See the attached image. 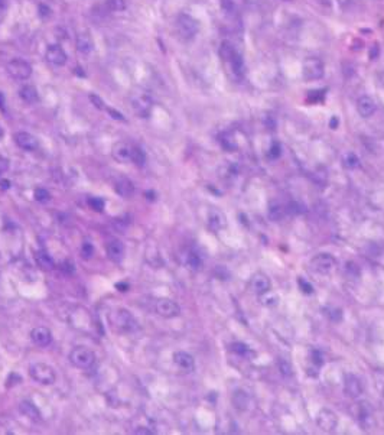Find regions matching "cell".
I'll use <instances>...</instances> for the list:
<instances>
[{
    "instance_id": "83f0119b",
    "label": "cell",
    "mask_w": 384,
    "mask_h": 435,
    "mask_svg": "<svg viewBox=\"0 0 384 435\" xmlns=\"http://www.w3.org/2000/svg\"><path fill=\"white\" fill-rule=\"evenodd\" d=\"M235 55H237V51L232 47V44H230L228 40L221 42V45H220V57H221V60L224 61V62L230 64Z\"/></svg>"
},
{
    "instance_id": "d590c367",
    "label": "cell",
    "mask_w": 384,
    "mask_h": 435,
    "mask_svg": "<svg viewBox=\"0 0 384 435\" xmlns=\"http://www.w3.org/2000/svg\"><path fill=\"white\" fill-rule=\"evenodd\" d=\"M35 200L39 202H48L51 200V194L45 188H36L35 190Z\"/></svg>"
},
{
    "instance_id": "4fadbf2b",
    "label": "cell",
    "mask_w": 384,
    "mask_h": 435,
    "mask_svg": "<svg viewBox=\"0 0 384 435\" xmlns=\"http://www.w3.org/2000/svg\"><path fill=\"white\" fill-rule=\"evenodd\" d=\"M15 142L23 151L32 152L38 148V139L33 135L28 133V132H18L15 135Z\"/></svg>"
},
{
    "instance_id": "f35d334b",
    "label": "cell",
    "mask_w": 384,
    "mask_h": 435,
    "mask_svg": "<svg viewBox=\"0 0 384 435\" xmlns=\"http://www.w3.org/2000/svg\"><path fill=\"white\" fill-rule=\"evenodd\" d=\"M81 254H82V257H84L85 260L91 259V257H92V254H94V247H92V244H91V243H84V244H82V247H81Z\"/></svg>"
},
{
    "instance_id": "7c38bea8",
    "label": "cell",
    "mask_w": 384,
    "mask_h": 435,
    "mask_svg": "<svg viewBox=\"0 0 384 435\" xmlns=\"http://www.w3.org/2000/svg\"><path fill=\"white\" fill-rule=\"evenodd\" d=\"M45 58L52 65L62 67L67 62V54H65V51L62 50V47H60V45H50L46 52H45Z\"/></svg>"
},
{
    "instance_id": "ba28073f",
    "label": "cell",
    "mask_w": 384,
    "mask_h": 435,
    "mask_svg": "<svg viewBox=\"0 0 384 435\" xmlns=\"http://www.w3.org/2000/svg\"><path fill=\"white\" fill-rule=\"evenodd\" d=\"M311 266L315 272L321 273V275H326L333 269L335 266V259L329 253H319L311 260Z\"/></svg>"
},
{
    "instance_id": "52a82bcc",
    "label": "cell",
    "mask_w": 384,
    "mask_h": 435,
    "mask_svg": "<svg viewBox=\"0 0 384 435\" xmlns=\"http://www.w3.org/2000/svg\"><path fill=\"white\" fill-rule=\"evenodd\" d=\"M8 72L16 80H26L32 74V67H30L29 62H26L25 60L16 58L8 64Z\"/></svg>"
},
{
    "instance_id": "836d02e7",
    "label": "cell",
    "mask_w": 384,
    "mask_h": 435,
    "mask_svg": "<svg viewBox=\"0 0 384 435\" xmlns=\"http://www.w3.org/2000/svg\"><path fill=\"white\" fill-rule=\"evenodd\" d=\"M104 5L111 12H121L126 9V0H104Z\"/></svg>"
},
{
    "instance_id": "1f68e13d",
    "label": "cell",
    "mask_w": 384,
    "mask_h": 435,
    "mask_svg": "<svg viewBox=\"0 0 384 435\" xmlns=\"http://www.w3.org/2000/svg\"><path fill=\"white\" fill-rule=\"evenodd\" d=\"M134 165L137 166H143L145 162H146V153L141 148H131V159H130Z\"/></svg>"
},
{
    "instance_id": "44dd1931",
    "label": "cell",
    "mask_w": 384,
    "mask_h": 435,
    "mask_svg": "<svg viewBox=\"0 0 384 435\" xmlns=\"http://www.w3.org/2000/svg\"><path fill=\"white\" fill-rule=\"evenodd\" d=\"M107 254L113 262H121L124 257V246L120 240H110L107 243Z\"/></svg>"
},
{
    "instance_id": "d6986e66",
    "label": "cell",
    "mask_w": 384,
    "mask_h": 435,
    "mask_svg": "<svg viewBox=\"0 0 384 435\" xmlns=\"http://www.w3.org/2000/svg\"><path fill=\"white\" fill-rule=\"evenodd\" d=\"M173 362L183 372H192L194 367H195L194 357L189 353H186V352H176L173 354Z\"/></svg>"
},
{
    "instance_id": "cb8c5ba5",
    "label": "cell",
    "mask_w": 384,
    "mask_h": 435,
    "mask_svg": "<svg viewBox=\"0 0 384 435\" xmlns=\"http://www.w3.org/2000/svg\"><path fill=\"white\" fill-rule=\"evenodd\" d=\"M19 411L26 418H29L30 421H40L39 409L29 401H22L19 404Z\"/></svg>"
},
{
    "instance_id": "9c48e42d",
    "label": "cell",
    "mask_w": 384,
    "mask_h": 435,
    "mask_svg": "<svg viewBox=\"0 0 384 435\" xmlns=\"http://www.w3.org/2000/svg\"><path fill=\"white\" fill-rule=\"evenodd\" d=\"M316 422H318V426L322 429V431H326V432H331L337 428L338 425V418L337 415L333 414L331 409H321L319 414H318V418H316Z\"/></svg>"
},
{
    "instance_id": "30bf717a",
    "label": "cell",
    "mask_w": 384,
    "mask_h": 435,
    "mask_svg": "<svg viewBox=\"0 0 384 435\" xmlns=\"http://www.w3.org/2000/svg\"><path fill=\"white\" fill-rule=\"evenodd\" d=\"M155 310L161 317H165V318H175L181 314L179 305L172 299H159L156 302Z\"/></svg>"
},
{
    "instance_id": "603a6c76",
    "label": "cell",
    "mask_w": 384,
    "mask_h": 435,
    "mask_svg": "<svg viewBox=\"0 0 384 435\" xmlns=\"http://www.w3.org/2000/svg\"><path fill=\"white\" fill-rule=\"evenodd\" d=\"M114 190L121 197L129 198V197H131L134 194V185H133V182L129 178H120L114 184Z\"/></svg>"
},
{
    "instance_id": "3957f363",
    "label": "cell",
    "mask_w": 384,
    "mask_h": 435,
    "mask_svg": "<svg viewBox=\"0 0 384 435\" xmlns=\"http://www.w3.org/2000/svg\"><path fill=\"white\" fill-rule=\"evenodd\" d=\"M30 377L40 384H52L57 380V374L50 364L35 363L29 367Z\"/></svg>"
},
{
    "instance_id": "4dcf8cb0",
    "label": "cell",
    "mask_w": 384,
    "mask_h": 435,
    "mask_svg": "<svg viewBox=\"0 0 384 435\" xmlns=\"http://www.w3.org/2000/svg\"><path fill=\"white\" fill-rule=\"evenodd\" d=\"M276 364H277V369H279L280 374H283L284 377H291L293 374V367L289 360H286V359H283V357H279Z\"/></svg>"
},
{
    "instance_id": "7402d4cb",
    "label": "cell",
    "mask_w": 384,
    "mask_h": 435,
    "mask_svg": "<svg viewBox=\"0 0 384 435\" xmlns=\"http://www.w3.org/2000/svg\"><path fill=\"white\" fill-rule=\"evenodd\" d=\"M94 50V40L91 38L90 33L81 32L77 36V51L81 54H90Z\"/></svg>"
},
{
    "instance_id": "ab89813d",
    "label": "cell",
    "mask_w": 384,
    "mask_h": 435,
    "mask_svg": "<svg viewBox=\"0 0 384 435\" xmlns=\"http://www.w3.org/2000/svg\"><path fill=\"white\" fill-rule=\"evenodd\" d=\"M298 283H299V288H301V291H302L303 293H312L313 292V286L311 285V283L308 282L306 279L299 278V279H298Z\"/></svg>"
},
{
    "instance_id": "7dc6e473",
    "label": "cell",
    "mask_w": 384,
    "mask_h": 435,
    "mask_svg": "<svg viewBox=\"0 0 384 435\" xmlns=\"http://www.w3.org/2000/svg\"><path fill=\"white\" fill-rule=\"evenodd\" d=\"M5 16H6V2L0 0V23L3 22Z\"/></svg>"
},
{
    "instance_id": "4316f807",
    "label": "cell",
    "mask_w": 384,
    "mask_h": 435,
    "mask_svg": "<svg viewBox=\"0 0 384 435\" xmlns=\"http://www.w3.org/2000/svg\"><path fill=\"white\" fill-rule=\"evenodd\" d=\"M286 214V208L283 207L282 204L279 202H270L269 204V210H267V215L272 222H280Z\"/></svg>"
},
{
    "instance_id": "bcb514c9",
    "label": "cell",
    "mask_w": 384,
    "mask_h": 435,
    "mask_svg": "<svg viewBox=\"0 0 384 435\" xmlns=\"http://www.w3.org/2000/svg\"><path fill=\"white\" fill-rule=\"evenodd\" d=\"M8 380H9V383H8V386H13V384L20 383V382H22V377H20L19 374L12 373L9 376V379H8Z\"/></svg>"
},
{
    "instance_id": "484cf974",
    "label": "cell",
    "mask_w": 384,
    "mask_h": 435,
    "mask_svg": "<svg viewBox=\"0 0 384 435\" xmlns=\"http://www.w3.org/2000/svg\"><path fill=\"white\" fill-rule=\"evenodd\" d=\"M19 97L25 103H28V104H33V103L39 100L38 91H36V89L33 85H23L19 90Z\"/></svg>"
},
{
    "instance_id": "ac0fdd59",
    "label": "cell",
    "mask_w": 384,
    "mask_h": 435,
    "mask_svg": "<svg viewBox=\"0 0 384 435\" xmlns=\"http://www.w3.org/2000/svg\"><path fill=\"white\" fill-rule=\"evenodd\" d=\"M250 285H252L253 291L257 293V295H264V293L270 292V286H272L269 278H267L266 275H263V273L254 275Z\"/></svg>"
},
{
    "instance_id": "74e56055",
    "label": "cell",
    "mask_w": 384,
    "mask_h": 435,
    "mask_svg": "<svg viewBox=\"0 0 384 435\" xmlns=\"http://www.w3.org/2000/svg\"><path fill=\"white\" fill-rule=\"evenodd\" d=\"M231 349L234 353L240 354V356H244V357H246L249 353H252V350L249 349V345L244 343H234L231 345Z\"/></svg>"
},
{
    "instance_id": "816d5d0a",
    "label": "cell",
    "mask_w": 384,
    "mask_h": 435,
    "mask_svg": "<svg viewBox=\"0 0 384 435\" xmlns=\"http://www.w3.org/2000/svg\"><path fill=\"white\" fill-rule=\"evenodd\" d=\"M0 188H2V190H8V188H10L9 180H0Z\"/></svg>"
},
{
    "instance_id": "f907efd6",
    "label": "cell",
    "mask_w": 384,
    "mask_h": 435,
    "mask_svg": "<svg viewBox=\"0 0 384 435\" xmlns=\"http://www.w3.org/2000/svg\"><path fill=\"white\" fill-rule=\"evenodd\" d=\"M0 110L6 111V100H5V96L2 91H0Z\"/></svg>"
},
{
    "instance_id": "8fae6325",
    "label": "cell",
    "mask_w": 384,
    "mask_h": 435,
    "mask_svg": "<svg viewBox=\"0 0 384 435\" xmlns=\"http://www.w3.org/2000/svg\"><path fill=\"white\" fill-rule=\"evenodd\" d=\"M344 392L347 396L350 398H360L361 394H363V383L361 380L354 376V374H347L345 376V380H344Z\"/></svg>"
},
{
    "instance_id": "f1b7e54d",
    "label": "cell",
    "mask_w": 384,
    "mask_h": 435,
    "mask_svg": "<svg viewBox=\"0 0 384 435\" xmlns=\"http://www.w3.org/2000/svg\"><path fill=\"white\" fill-rule=\"evenodd\" d=\"M185 265L191 271H200L202 268L201 256L197 252H188L185 254Z\"/></svg>"
},
{
    "instance_id": "681fc988",
    "label": "cell",
    "mask_w": 384,
    "mask_h": 435,
    "mask_svg": "<svg viewBox=\"0 0 384 435\" xmlns=\"http://www.w3.org/2000/svg\"><path fill=\"white\" fill-rule=\"evenodd\" d=\"M116 288L119 289V291H121V292H126V291H129V285L124 282H119L116 283Z\"/></svg>"
},
{
    "instance_id": "277c9868",
    "label": "cell",
    "mask_w": 384,
    "mask_h": 435,
    "mask_svg": "<svg viewBox=\"0 0 384 435\" xmlns=\"http://www.w3.org/2000/svg\"><path fill=\"white\" fill-rule=\"evenodd\" d=\"M176 30L182 39L189 40L198 33V22L189 15L182 13L176 19Z\"/></svg>"
},
{
    "instance_id": "5b68a950",
    "label": "cell",
    "mask_w": 384,
    "mask_h": 435,
    "mask_svg": "<svg viewBox=\"0 0 384 435\" xmlns=\"http://www.w3.org/2000/svg\"><path fill=\"white\" fill-rule=\"evenodd\" d=\"M130 104L133 111L137 116H140V117H148L152 113V107H153V101H152L151 97L146 93H141V91L134 93L131 96Z\"/></svg>"
},
{
    "instance_id": "2e32d148",
    "label": "cell",
    "mask_w": 384,
    "mask_h": 435,
    "mask_svg": "<svg viewBox=\"0 0 384 435\" xmlns=\"http://www.w3.org/2000/svg\"><path fill=\"white\" fill-rule=\"evenodd\" d=\"M32 341L38 347H48L52 343V334L46 327H36L30 333Z\"/></svg>"
},
{
    "instance_id": "60d3db41",
    "label": "cell",
    "mask_w": 384,
    "mask_h": 435,
    "mask_svg": "<svg viewBox=\"0 0 384 435\" xmlns=\"http://www.w3.org/2000/svg\"><path fill=\"white\" fill-rule=\"evenodd\" d=\"M221 145L227 151H232L235 148V141L232 138H228L227 135H224V136H221Z\"/></svg>"
},
{
    "instance_id": "e575fe53",
    "label": "cell",
    "mask_w": 384,
    "mask_h": 435,
    "mask_svg": "<svg viewBox=\"0 0 384 435\" xmlns=\"http://www.w3.org/2000/svg\"><path fill=\"white\" fill-rule=\"evenodd\" d=\"M325 315H328V318L331 320V321H333V323H338V321H341L343 320V311L340 310V308H326L325 310Z\"/></svg>"
},
{
    "instance_id": "f6af8a7d",
    "label": "cell",
    "mask_w": 384,
    "mask_h": 435,
    "mask_svg": "<svg viewBox=\"0 0 384 435\" xmlns=\"http://www.w3.org/2000/svg\"><path fill=\"white\" fill-rule=\"evenodd\" d=\"M269 156H270V158L280 156V145H279V143H273V146L270 148V151H269Z\"/></svg>"
},
{
    "instance_id": "f5cc1de1",
    "label": "cell",
    "mask_w": 384,
    "mask_h": 435,
    "mask_svg": "<svg viewBox=\"0 0 384 435\" xmlns=\"http://www.w3.org/2000/svg\"><path fill=\"white\" fill-rule=\"evenodd\" d=\"M134 432H136V434H148V435L153 434L151 429H148V428H143V426H141V428H137Z\"/></svg>"
},
{
    "instance_id": "d6a6232c",
    "label": "cell",
    "mask_w": 384,
    "mask_h": 435,
    "mask_svg": "<svg viewBox=\"0 0 384 435\" xmlns=\"http://www.w3.org/2000/svg\"><path fill=\"white\" fill-rule=\"evenodd\" d=\"M343 163L347 169H355V168H358V165H360V159H358V156H357L354 152H348V153H345V156H344Z\"/></svg>"
},
{
    "instance_id": "db71d44e",
    "label": "cell",
    "mask_w": 384,
    "mask_h": 435,
    "mask_svg": "<svg viewBox=\"0 0 384 435\" xmlns=\"http://www.w3.org/2000/svg\"><path fill=\"white\" fill-rule=\"evenodd\" d=\"M338 124H340L338 117H332V120H331V127H332V129H337V127H338Z\"/></svg>"
},
{
    "instance_id": "ee69618b",
    "label": "cell",
    "mask_w": 384,
    "mask_h": 435,
    "mask_svg": "<svg viewBox=\"0 0 384 435\" xmlns=\"http://www.w3.org/2000/svg\"><path fill=\"white\" fill-rule=\"evenodd\" d=\"M312 363L315 364V366H321V364L323 363V359L321 352H318V350L312 352Z\"/></svg>"
},
{
    "instance_id": "8d00e7d4",
    "label": "cell",
    "mask_w": 384,
    "mask_h": 435,
    "mask_svg": "<svg viewBox=\"0 0 384 435\" xmlns=\"http://www.w3.org/2000/svg\"><path fill=\"white\" fill-rule=\"evenodd\" d=\"M88 205H90L94 211L103 212V210H104V200H103V198H99V197H92V198L88 200Z\"/></svg>"
},
{
    "instance_id": "9a60e30c",
    "label": "cell",
    "mask_w": 384,
    "mask_h": 435,
    "mask_svg": "<svg viewBox=\"0 0 384 435\" xmlns=\"http://www.w3.org/2000/svg\"><path fill=\"white\" fill-rule=\"evenodd\" d=\"M375 101L370 97V96H361L358 100H357V111L358 114L364 117V119H368L371 117L374 113H375Z\"/></svg>"
},
{
    "instance_id": "5bb4252c",
    "label": "cell",
    "mask_w": 384,
    "mask_h": 435,
    "mask_svg": "<svg viewBox=\"0 0 384 435\" xmlns=\"http://www.w3.org/2000/svg\"><path fill=\"white\" fill-rule=\"evenodd\" d=\"M113 158L120 163H126L131 159V146L126 142H117L113 145L111 149Z\"/></svg>"
},
{
    "instance_id": "d4e9b609",
    "label": "cell",
    "mask_w": 384,
    "mask_h": 435,
    "mask_svg": "<svg viewBox=\"0 0 384 435\" xmlns=\"http://www.w3.org/2000/svg\"><path fill=\"white\" fill-rule=\"evenodd\" d=\"M35 260H36V265L39 266L42 271H52L55 268V263L52 260L50 254L43 250H39V252L35 253Z\"/></svg>"
},
{
    "instance_id": "e0dca14e",
    "label": "cell",
    "mask_w": 384,
    "mask_h": 435,
    "mask_svg": "<svg viewBox=\"0 0 384 435\" xmlns=\"http://www.w3.org/2000/svg\"><path fill=\"white\" fill-rule=\"evenodd\" d=\"M355 418L358 419V422L363 425L365 429H370L373 425V412L370 409L368 404H358L357 405V412H355Z\"/></svg>"
},
{
    "instance_id": "11a10c76",
    "label": "cell",
    "mask_w": 384,
    "mask_h": 435,
    "mask_svg": "<svg viewBox=\"0 0 384 435\" xmlns=\"http://www.w3.org/2000/svg\"><path fill=\"white\" fill-rule=\"evenodd\" d=\"M3 136H5V130H3V127L0 126V139H2Z\"/></svg>"
},
{
    "instance_id": "8992f818",
    "label": "cell",
    "mask_w": 384,
    "mask_h": 435,
    "mask_svg": "<svg viewBox=\"0 0 384 435\" xmlns=\"http://www.w3.org/2000/svg\"><path fill=\"white\" fill-rule=\"evenodd\" d=\"M113 327H116L117 330H120L123 333H129V331H133L137 327V323H136L134 317L130 314V311L119 310V311L114 313Z\"/></svg>"
},
{
    "instance_id": "6da1fadb",
    "label": "cell",
    "mask_w": 384,
    "mask_h": 435,
    "mask_svg": "<svg viewBox=\"0 0 384 435\" xmlns=\"http://www.w3.org/2000/svg\"><path fill=\"white\" fill-rule=\"evenodd\" d=\"M70 362L78 369H90L95 362V354L90 349L84 345H78L71 350Z\"/></svg>"
},
{
    "instance_id": "9f6ffc18",
    "label": "cell",
    "mask_w": 384,
    "mask_h": 435,
    "mask_svg": "<svg viewBox=\"0 0 384 435\" xmlns=\"http://www.w3.org/2000/svg\"><path fill=\"white\" fill-rule=\"evenodd\" d=\"M383 396H384V386H383Z\"/></svg>"
},
{
    "instance_id": "7bdbcfd3",
    "label": "cell",
    "mask_w": 384,
    "mask_h": 435,
    "mask_svg": "<svg viewBox=\"0 0 384 435\" xmlns=\"http://www.w3.org/2000/svg\"><path fill=\"white\" fill-rule=\"evenodd\" d=\"M262 302L264 303V305H267V307H273V305L277 303V296H276V295H272V296L266 295V296H263L262 298Z\"/></svg>"
},
{
    "instance_id": "ffe728a7",
    "label": "cell",
    "mask_w": 384,
    "mask_h": 435,
    "mask_svg": "<svg viewBox=\"0 0 384 435\" xmlns=\"http://www.w3.org/2000/svg\"><path fill=\"white\" fill-rule=\"evenodd\" d=\"M208 226L211 227L212 230L218 232V230H221V229H224L227 226V219H225V215L220 210L212 208L208 212Z\"/></svg>"
},
{
    "instance_id": "b9f144b4",
    "label": "cell",
    "mask_w": 384,
    "mask_h": 435,
    "mask_svg": "<svg viewBox=\"0 0 384 435\" xmlns=\"http://www.w3.org/2000/svg\"><path fill=\"white\" fill-rule=\"evenodd\" d=\"M90 101L97 107V109H100V110H103V109H106V103H104V100L103 99H100L97 94H90Z\"/></svg>"
},
{
    "instance_id": "f546056e",
    "label": "cell",
    "mask_w": 384,
    "mask_h": 435,
    "mask_svg": "<svg viewBox=\"0 0 384 435\" xmlns=\"http://www.w3.org/2000/svg\"><path fill=\"white\" fill-rule=\"evenodd\" d=\"M249 402H250L249 395L246 394V392H243V390H237V392L234 394V396H232V404H234V406H235L238 411H246L247 406H249Z\"/></svg>"
},
{
    "instance_id": "c3c4849f",
    "label": "cell",
    "mask_w": 384,
    "mask_h": 435,
    "mask_svg": "<svg viewBox=\"0 0 384 435\" xmlns=\"http://www.w3.org/2000/svg\"><path fill=\"white\" fill-rule=\"evenodd\" d=\"M107 111H109V113H110V114H111V117H113V119H117V120H124V117H123V116H121V114H120V113H119V111L113 110V109H107Z\"/></svg>"
},
{
    "instance_id": "7a4b0ae2",
    "label": "cell",
    "mask_w": 384,
    "mask_h": 435,
    "mask_svg": "<svg viewBox=\"0 0 384 435\" xmlns=\"http://www.w3.org/2000/svg\"><path fill=\"white\" fill-rule=\"evenodd\" d=\"M325 72L323 62L316 57H308L302 64V77L306 81L321 80Z\"/></svg>"
}]
</instances>
